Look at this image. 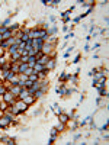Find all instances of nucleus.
Returning a JSON list of instances; mask_svg holds the SVG:
<instances>
[{
	"label": "nucleus",
	"instance_id": "f257e3e1",
	"mask_svg": "<svg viewBox=\"0 0 109 145\" xmlns=\"http://www.w3.org/2000/svg\"><path fill=\"white\" fill-rule=\"evenodd\" d=\"M28 35H29L31 39H35V38H45V41H47V38H48V32H47L45 28H32V29H29Z\"/></svg>",
	"mask_w": 109,
	"mask_h": 145
},
{
	"label": "nucleus",
	"instance_id": "f03ea898",
	"mask_svg": "<svg viewBox=\"0 0 109 145\" xmlns=\"http://www.w3.org/2000/svg\"><path fill=\"white\" fill-rule=\"evenodd\" d=\"M52 49H54V44H50V42H44V45H42V48H41V52H42L44 55H51Z\"/></svg>",
	"mask_w": 109,
	"mask_h": 145
},
{
	"label": "nucleus",
	"instance_id": "7ed1b4c3",
	"mask_svg": "<svg viewBox=\"0 0 109 145\" xmlns=\"http://www.w3.org/2000/svg\"><path fill=\"white\" fill-rule=\"evenodd\" d=\"M1 99H3V102H6V103H9V105H13V103L17 100V99L10 93V92H6V93L1 96Z\"/></svg>",
	"mask_w": 109,
	"mask_h": 145
},
{
	"label": "nucleus",
	"instance_id": "20e7f679",
	"mask_svg": "<svg viewBox=\"0 0 109 145\" xmlns=\"http://www.w3.org/2000/svg\"><path fill=\"white\" fill-rule=\"evenodd\" d=\"M15 105H16V107L19 109V112H20V113L26 112V110H28V107H29V106H28V105H26V103H25L23 100H19V99H17V100L15 102Z\"/></svg>",
	"mask_w": 109,
	"mask_h": 145
},
{
	"label": "nucleus",
	"instance_id": "39448f33",
	"mask_svg": "<svg viewBox=\"0 0 109 145\" xmlns=\"http://www.w3.org/2000/svg\"><path fill=\"white\" fill-rule=\"evenodd\" d=\"M20 90H22V89H20L19 86H9V87H7V92H10V93H12L16 99H17V96H19Z\"/></svg>",
	"mask_w": 109,
	"mask_h": 145
},
{
	"label": "nucleus",
	"instance_id": "423d86ee",
	"mask_svg": "<svg viewBox=\"0 0 109 145\" xmlns=\"http://www.w3.org/2000/svg\"><path fill=\"white\" fill-rule=\"evenodd\" d=\"M58 121H60V123H64V125H67V122L70 121V116H68L67 113H63V112H61V113L58 115Z\"/></svg>",
	"mask_w": 109,
	"mask_h": 145
},
{
	"label": "nucleus",
	"instance_id": "0eeeda50",
	"mask_svg": "<svg viewBox=\"0 0 109 145\" xmlns=\"http://www.w3.org/2000/svg\"><path fill=\"white\" fill-rule=\"evenodd\" d=\"M51 60V57L50 55H42L38 61H36V64H41V65H47V62Z\"/></svg>",
	"mask_w": 109,
	"mask_h": 145
},
{
	"label": "nucleus",
	"instance_id": "6e6552de",
	"mask_svg": "<svg viewBox=\"0 0 109 145\" xmlns=\"http://www.w3.org/2000/svg\"><path fill=\"white\" fill-rule=\"evenodd\" d=\"M22 100H23V102H25V103H26L28 106H31L32 103H35V100H36V99H35V97H34L32 94H28V96H26L25 99H22Z\"/></svg>",
	"mask_w": 109,
	"mask_h": 145
},
{
	"label": "nucleus",
	"instance_id": "1a4fd4ad",
	"mask_svg": "<svg viewBox=\"0 0 109 145\" xmlns=\"http://www.w3.org/2000/svg\"><path fill=\"white\" fill-rule=\"evenodd\" d=\"M17 45H19V44H16V42H15L13 45H10V46L7 48V52H9L10 55H13V54H16V52H17Z\"/></svg>",
	"mask_w": 109,
	"mask_h": 145
},
{
	"label": "nucleus",
	"instance_id": "9d476101",
	"mask_svg": "<svg viewBox=\"0 0 109 145\" xmlns=\"http://www.w3.org/2000/svg\"><path fill=\"white\" fill-rule=\"evenodd\" d=\"M34 70H35V73H42V71H45V70H48V68H47V65H41V64H35ZM48 71H50V70H48Z\"/></svg>",
	"mask_w": 109,
	"mask_h": 145
},
{
	"label": "nucleus",
	"instance_id": "9b49d317",
	"mask_svg": "<svg viewBox=\"0 0 109 145\" xmlns=\"http://www.w3.org/2000/svg\"><path fill=\"white\" fill-rule=\"evenodd\" d=\"M10 68H12V62H10V61H7V62H4L3 65H0L1 73H3V71H10Z\"/></svg>",
	"mask_w": 109,
	"mask_h": 145
},
{
	"label": "nucleus",
	"instance_id": "f8f14e48",
	"mask_svg": "<svg viewBox=\"0 0 109 145\" xmlns=\"http://www.w3.org/2000/svg\"><path fill=\"white\" fill-rule=\"evenodd\" d=\"M0 141H1L3 144H7V145H15L16 144V142H13V139L9 138V137H3V138H0Z\"/></svg>",
	"mask_w": 109,
	"mask_h": 145
},
{
	"label": "nucleus",
	"instance_id": "ddd939ff",
	"mask_svg": "<svg viewBox=\"0 0 109 145\" xmlns=\"http://www.w3.org/2000/svg\"><path fill=\"white\" fill-rule=\"evenodd\" d=\"M28 68H29L28 64H25V62H19V74H23Z\"/></svg>",
	"mask_w": 109,
	"mask_h": 145
},
{
	"label": "nucleus",
	"instance_id": "4468645a",
	"mask_svg": "<svg viewBox=\"0 0 109 145\" xmlns=\"http://www.w3.org/2000/svg\"><path fill=\"white\" fill-rule=\"evenodd\" d=\"M67 123H68V126H70V129H71V131H74V129L77 128V119H70Z\"/></svg>",
	"mask_w": 109,
	"mask_h": 145
},
{
	"label": "nucleus",
	"instance_id": "2eb2a0df",
	"mask_svg": "<svg viewBox=\"0 0 109 145\" xmlns=\"http://www.w3.org/2000/svg\"><path fill=\"white\" fill-rule=\"evenodd\" d=\"M54 67H55V58H51V60L47 62V68L51 71V70H54Z\"/></svg>",
	"mask_w": 109,
	"mask_h": 145
},
{
	"label": "nucleus",
	"instance_id": "dca6fc26",
	"mask_svg": "<svg viewBox=\"0 0 109 145\" xmlns=\"http://www.w3.org/2000/svg\"><path fill=\"white\" fill-rule=\"evenodd\" d=\"M12 73L15 74H19V62H12V68H10Z\"/></svg>",
	"mask_w": 109,
	"mask_h": 145
},
{
	"label": "nucleus",
	"instance_id": "f3484780",
	"mask_svg": "<svg viewBox=\"0 0 109 145\" xmlns=\"http://www.w3.org/2000/svg\"><path fill=\"white\" fill-rule=\"evenodd\" d=\"M12 36H13V32H12V31H7V32H4V33L1 35L3 41H7V39H10Z\"/></svg>",
	"mask_w": 109,
	"mask_h": 145
},
{
	"label": "nucleus",
	"instance_id": "a211bd4d",
	"mask_svg": "<svg viewBox=\"0 0 109 145\" xmlns=\"http://www.w3.org/2000/svg\"><path fill=\"white\" fill-rule=\"evenodd\" d=\"M9 106H10L9 103H6V102H3V100L0 102V110H1L3 113H4V112H6V110L9 109Z\"/></svg>",
	"mask_w": 109,
	"mask_h": 145
},
{
	"label": "nucleus",
	"instance_id": "6ab92c4d",
	"mask_svg": "<svg viewBox=\"0 0 109 145\" xmlns=\"http://www.w3.org/2000/svg\"><path fill=\"white\" fill-rule=\"evenodd\" d=\"M28 80H31V81H38V80H39L38 73H32L31 76H28Z\"/></svg>",
	"mask_w": 109,
	"mask_h": 145
},
{
	"label": "nucleus",
	"instance_id": "aec40b11",
	"mask_svg": "<svg viewBox=\"0 0 109 145\" xmlns=\"http://www.w3.org/2000/svg\"><path fill=\"white\" fill-rule=\"evenodd\" d=\"M42 94H45V93H44V92H42V90L39 89V90H36V92H35V93H34L32 96H34L35 99H39V97H42Z\"/></svg>",
	"mask_w": 109,
	"mask_h": 145
},
{
	"label": "nucleus",
	"instance_id": "412c9836",
	"mask_svg": "<svg viewBox=\"0 0 109 145\" xmlns=\"http://www.w3.org/2000/svg\"><path fill=\"white\" fill-rule=\"evenodd\" d=\"M98 92H99V94L102 97H108V90L106 89H98Z\"/></svg>",
	"mask_w": 109,
	"mask_h": 145
},
{
	"label": "nucleus",
	"instance_id": "4be33fe9",
	"mask_svg": "<svg viewBox=\"0 0 109 145\" xmlns=\"http://www.w3.org/2000/svg\"><path fill=\"white\" fill-rule=\"evenodd\" d=\"M6 92H7V87L4 86V83H1V84H0V96H3Z\"/></svg>",
	"mask_w": 109,
	"mask_h": 145
},
{
	"label": "nucleus",
	"instance_id": "5701e85b",
	"mask_svg": "<svg viewBox=\"0 0 109 145\" xmlns=\"http://www.w3.org/2000/svg\"><path fill=\"white\" fill-rule=\"evenodd\" d=\"M28 61H29V55H22L19 60V62H25V64H28Z\"/></svg>",
	"mask_w": 109,
	"mask_h": 145
},
{
	"label": "nucleus",
	"instance_id": "b1692460",
	"mask_svg": "<svg viewBox=\"0 0 109 145\" xmlns=\"http://www.w3.org/2000/svg\"><path fill=\"white\" fill-rule=\"evenodd\" d=\"M55 129H57L58 132H63V131L66 129V125H64V123H58V125L55 126Z\"/></svg>",
	"mask_w": 109,
	"mask_h": 145
},
{
	"label": "nucleus",
	"instance_id": "393cba45",
	"mask_svg": "<svg viewBox=\"0 0 109 145\" xmlns=\"http://www.w3.org/2000/svg\"><path fill=\"white\" fill-rule=\"evenodd\" d=\"M47 32H48V36H50V33H55V32H57V26L50 28V31H47Z\"/></svg>",
	"mask_w": 109,
	"mask_h": 145
},
{
	"label": "nucleus",
	"instance_id": "a878e982",
	"mask_svg": "<svg viewBox=\"0 0 109 145\" xmlns=\"http://www.w3.org/2000/svg\"><path fill=\"white\" fill-rule=\"evenodd\" d=\"M4 62H7V60L4 58V54H3V55H0V65H3Z\"/></svg>",
	"mask_w": 109,
	"mask_h": 145
},
{
	"label": "nucleus",
	"instance_id": "bb28decb",
	"mask_svg": "<svg viewBox=\"0 0 109 145\" xmlns=\"http://www.w3.org/2000/svg\"><path fill=\"white\" fill-rule=\"evenodd\" d=\"M7 31H9V29H7L6 26H1V28H0V33H1V35H3L4 32H7Z\"/></svg>",
	"mask_w": 109,
	"mask_h": 145
},
{
	"label": "nucleus",
	"instance_id": "cd10ccee",
	"mask_svg": "<svg viewBox=\"0 0 109 145\" xmlns=\"http://www.w3.org/2000/svg\"><path fill=\"white\" fill-rule=\"evenodd\" d=\"M79 61H80V54H77V55H76V58H74V61H73V62L76 64V62H79Z\"/></svg>",
	"mask_w": 109,
	"mask_h": 145
},
{
	"label": "nucleus",
	"instance_id": "c85d7f7f",
	"mask_svg": "<svg viewBox=\"0 0 109 145\" xmlns=\"http://www.w3.org/2000/svg\"><path fill=\"white\" fill-rule=\"evenodd\" d=\"M106 129H108V122H106V123H105V125L101 128V131H106Z\"/></svg>",
	"mask_w": 109,
	"mask_h": 145
},
{
	"label": "nucleus",
	"instance_id": "c756f323",
	"mask_svg": "<svg viewBox=\"0 0 109 145\" xmlns=\"http://www.w3.org/2000/svg\"><path fill=\"white\" fill-rule=\"evenodd\" d=\"M63 20H64V23H68V22H70V17H66V19H63Z\"/></svg>",
	"mask_w": 109,
	"mask_h": 145
},
{
	"label": "nucleus",
	"instance_id": "7c9ffc66",
	"mask_svg": "<svg viewBox=\"0 0 109 145\" xmlns=\"http://www.w3.org/2000/svg\"><path fill=\"white\" fill-rule=\"evenodd\" d=\"M80 137H82V135H80V134H77V135H76V137H74V139H76V141H77V139H80Z\"/></svg>",
	"mask_w": 109,
	"mask_h": 145
},
{
	"label": "nucleus",
	"instance_id": "2f4dec72",
	"mask_svg": "<svg viewBox=\"0 0 109 145\" xmlns=\"http://www.w3.org/2000/svg\"><path fill=\"white\" fill-rule=\"evenodd\" d=\"M1 83H4V80H3V77H0V84H1Z\"/></svg>",
	"mask_w": 109,
	"mask_h": 145
}]
</instances>
